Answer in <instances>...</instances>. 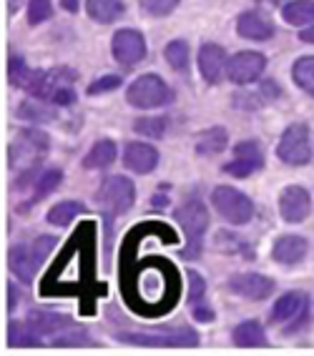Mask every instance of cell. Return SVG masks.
Returning <instances> with one entry per match:
<instances>
[{"label": "cell", "mask_w": 314, "mask_h": 356, "mask_svg": "<svg viewBox=\"0 0 314 356\" xmlns=\"http://www.w3.org/2000/svg\"><path fill=\"white\" fill-rule=\"evenodd\" d=\"M76 78V70L65 68V65L51 70H33V78L26 90L31 96L51 101L63 108V106H73L76 103V90H73Z\"/></svg>", "instance_id": "obj_1"}, {"label": "cell", "mask_w": 314, "mask_h": 356, "mask_svg": "<svg viewBox=\"0 0 314 356\" xmlns=\"http://www.w3.org/2000/svg\"><path fill=\"white\" fill-rule=\"evenodd\" d=\"M173 218L184 229L186 236V246L181 251V259L184 261H194L199 259L201 251H204V236L209 229V211L201 204L199 198H189L179 209L173 211Z\"/></svg>", "instance_id": "obj_2"}, {"label": "cell", "mask_w": 314, "mask_h": 356, "mask_svg": "<svg viewBox=\"0 0 314 356\" xmlns=\"http://www.w3.org/2000/svg\"><path fill=\"white\" fill-rule=\"evenodd\" d=\"M118 341L134 346H151V349H191L199 346V334L186 326H166L154 331H123Z\"/></svg>", "instance_id": "obj_3"}, {"label": "cell", "mask_w": 314, "mask_h": 356, "mask_svg": "<svg viewBox=\"0 0 314 356\" xmlns=\"http://www.w3.org/2000/svg\"><path fill=\"white\" fill-rule=\"evenodd\" d=\"M126 101L136 108H161L173 101V90L168 88V83L164 78L146 73V76L136 78L126 88Z\"/></svg>", "instance_id": "obj_4"}, {"label": "cell", "mask_w": 314, "mask_h": 356, "mask_svg": "<svg viewBox=\"0 0 314 356\" xmlns=\"http://www.w3.org/2000/svg\"><path fill=\"white\" fill-rule=\"evenodd\" d=\"M136 201V186L131 178L126 176H109L101 184L96 193V204L101 209H106V216H118V213H126V211L134 206Z\"/></svg>", "instance_id": "obj_5"}, {"label": "cell", "mask_w": 314, "mask_h": 356, "mask_svg": "<svg viewBox=\"0 0 314 356\" xmlns=\"http://www.w3.org/2000/svg\"><path fill=\"white\" fill-rule=\"evenodd\" d=\"M48 146H51V138H48L43 131H38V128H26V131L13 140V146H10V165H13V168L23 165L20 171L33 168V165H40V159L48 153Z\"/></svg>", "instance_id": "obj_6"}, {"label": "cell", "mask_w": 314, "mask_h": 356, "mask_svg": "<svg viewBox=\"0 0 314 356\" xmlns=\"http://www.w3.org/2000/svg\"><path fill=\"white\" fill-rule=\"evenodd\" d=\"M212 204L214 209L221 213L229 223L234 226H244L254 218V204L249 196H244L242 191L231 188V186H217L212 191Z\"/></svg>", "instance_id": "obj_7"}, {"label": "cell", "mask_w": 314, "mask_h": 356, "mask_svg": "<svg viewBox=\"0 0 314 356\" xmlns=\"http://www.w3.org/2000/svg\"><path fill=\"white\" fill-rule=\"evenodd\" d=\"M276 156L287 165H304L312 159V146H309V128L304 123H292L279 138Z\"/></svg>", "instance_id": "obj_8"}, {"label": "cell", "mask_w": 314, "mask_h": 356, "mask_svg": "<svg viewBox=\"0 0 314 356\" xmlns=\"http://www.w3.org/2000/svg\"><path fill=\"white\" fill-rule=\"evenodd\" d=\"M111 53H113L116 63L123 65V68L141 63L143 58H146V38H143V33L134 31V28L116 31L113 40H111Z\"/></svg>", "instance_id": "obj_9"}, {"label": "cell", "mask_w": 314, "mask_h": 356, "mask_svg": "<svg viewBox=\"0 0 314 356\" xmlns=\"http://www.w3.org/2000/svg\"><path fill=\"white\" fill-rule=\"evenodd\" d=\"M267 68V58L257 51H242L237 56L229 58V65H226V78H229L234 86H249V83L259 81V76Z\"/></svg>", "instance_id": "obj_10"}, {"label": "cell", "mask_w": 314, "mask_h": 356, "mask_svg": "<svg viewBox=\"0 0 314 356\" xmlns=\"http://www.w3.org/2000/svg\"><path fill=\"white\" fill-rule=\"evenodd\" d=\"M264 168V151L257 140H242L234 148V161L224 165L226 176L234 178H249L251 173H257Z\"/></svg>", "instance_id": "obj_11"}, {"label": "cell", "mask_w": 314, "mask_h": 356, "mask_svg": "<svg viewBox=\"0 0 314 356\" xmlns=\"http://www.w3.org/2000/svg\"><path fill=\"white\" fill-rule=\"evenodd\" d=\"M274 281L264 274H234L229 279V291L249 301H264L274 293Z\"/></svg>", "instance_id": "obj_12"}, {"label": "cell", "mask_w": 314, "mask_h": 356, "mask_svg": "<svg viewBox=\"0 0 314 356\" xmlns=\"http://www.w3.org/2000/svg\"><path fill=\"white\" fill-rule=\"evenodd\" d=\"M226 65L229 58L226 51L217 43H204L199 48V73L209 86H219L226 78Z\"/></svg>", "instance_id": "obj_13"}, {"label": "cell", "mask_w": 314, "mask_h": 356, "mask_svg": "<svg viewBox=\"0 0 314 356\" xmlns=\"http://www.w3.org/2000/svg\"><path fill=\"white\" fill-rule=\"evenodd\" d=\"M312 211V198H309L307 188L301 186H287L279 193V213L287 223H299L309 216Z\"/></svg>", "instance_id": "obj_14"}, {"label": "cell", "mask_w": 314, "mask_h": 356, "mask_svg": "<svg viewBox=\"0 0 314 356\" xmlns=\"http://www.w3.org/2000/svg\"><path fill=\"white\" fill-rule=\"evenodd\" d=\"M8 264H10V271L18 276L23 284H33L36 274H38L40 264L43 259L38 256V251L33 246H26V243H15L8 254Z\"/></svg>", "instance_id": "obj_15"}, {"label": "cell", "mask_w": 314, "mask_h": 356, "mask_svg": "<svg viewBox=\"0 0 314 356\" xmlns=\"http://www.w3.org/2000/svg\"><path fill=\"white\" fill-rule=\"evenodd\" d=\"M237 33L246 40H269L274 38V20L262 10H246L237 18Z\"/></svg>", "instance_id": "obj_16"}, {"label": "cell", "mask_w": 314, "mask_h": 356, "mask_svg": "<svg viewBox=\"0 0 314 356\" xmlns=\"http://www.w3.org/2000/svg\"><path fill=\"white\" fill-rule=\"evenodd\" d=\"M123 163H126V168H131L134 173L146 176V173H151L156 165H159V151H156L151 143L134 140V143H129L126 151H123Z\"/></svg>", "instance_id": "obj_17"}, {"label": "cell", "mask_w": 314, "mask_h": 356, "mask_svg": "<svg viewBox=\"0 0 314 356\" xmlns=\"http://www.w3.org/2000/svg\"><path fill=\"white\" fill-rule=\"evenodd\" d=\"M307 316V293L304 291H289L279 296V301L272 309L269 318L274 324H287L292 318H304Z\"/></svg>", "instance_id": "obj_18"}, {"label": "cell", "mask_w": 314, "mask_h": 356, "mask_svg": "<svg viewBox=\"0 0 314 356\" xmlns=\"http://www.w3.org/2000/svg\"><path fill=\"white\" fill-rule=\"evenodd\" d=\"M26 321L38 331L40 337H48V334H61V331L71 329L73 326V316L68 314H58L51 309H33L26 316Z\"/></svg>", "instance_id": "obj_19"}, {"label": "cell", "mask_w": 314, "mask_h": 356, "mask_svg": "<svg viewBox=\"0 0 314 356\" xmlns=\"http://www.w3.org/2000/svg\"><path fill=\"white\" fill-rule=\"evenodd\" d=\"M307 238H301V236L295 234H287V236H279L274 241V248H272V259L276 264H284V266H295L299 264L304 256H307Z\"/></svg>", "instance_id": "obj_20"}, {"label": "cell", "mask_w": 314, "mask_h": 356, "mask_svg": "<svg viewBox=\"0 0 314 356\" xmlns=\"http://www.w3.org/2000/svg\"><path fill=\"white\" fill-rule=\"evenodd\" d=\"M58 108H61V106H56V103L33 96L20 103L15 115H18L20 121H28V123H51L58 118Z\"/></svg>", "instance_id": "obj_21"}, {"label": "cell", "mask_w": 314, "mask_h": 356, "mask_svg": "<svg viewBox=\"0 0 314 356\" xmlns=\"http://www.w3.org/2000/svg\"><path fill=\"white\" fill-rule=\"evenodd\" d=\"M126 6L121 0H86V13H88L91 20H96L101 26H109V23H116L121 18Z\"/></svg>", "instance_id": "obj_22"}, {"label": "cell", "mask_w": 314, "mask_h": 356, "mask_svg": "<svg viewBox=\"0 0 314 356\" xmlns=\"http://www.w3.org/2000/svg\"><path fill=\"white\" fill-rule=\"evenodd\" d=\"M231 341L244 349H254V346H269V339L264 334V326L259 321H242L231 334Z\"/></svg>", "instance_id": "obj_23"}, {"label": "cell", "mask_w": 314, "mask_h": 356, "mask_svg": "<svg viewBox=\"0 0 314 356\" xmlns=\"http://www.w3.org/2000/svg\"><path fill=\"white\" fill-rule=\"evenodd\" d=\"M282 18L289 26L307 28L314 23V0H289L282 6Z\"/></svg>", "instance_id": "obj_24"}, {"label": "cell", "mask_w": 314, "mask_h": 356, "mask_svg": "<svg viewBox=\"0 0 314 356\" xmlns=\"http://www.w3.org/2000/svg\"><path fill=\"white\" fill-rule=\"evenodd\" d=\"M226 143H229L226 128L221 126L206 128L204 134H199V138H196V153L199 156H217V153L224 151Z\"/></svg>", "instance_id": "obj_25"}, {"label": "cell", "mask_w": 314, "mask_h": 356, "mask_svg": "<svg viewBox=\"0 0 314 356\" xmlns=\"http://www.w3.org/2000/svg\"><path fill=\"white\" fill-rule=\"evenodd\" d=\"M116 156H118V148H116L113 140H109V138L96 140V143L91 146L88 156L84 159V168H109L116 161Z\"/></svg>", "instance_id": "obj_26"}, {"label": "cell", "mask_w": 314, "mask_h": 356, "mask_svg": "<svg viewBox=\"0 0 314 356\" xmlns=\"http://www.w3.org/2000/svg\"><path fill=\"white\" fill-rule=\"evenodd\" d=\"M8 346H13V349L15 346L18 349H23V346H43V337L28 321L26 324L13 321V324L8 326Z\"/></svg>", "instance_id": "obj_27"}, {"label": "cell", "mask_w": 314, "mask_h": 356, "mask_svg": "<svg viewBox=\"0 0 314 356\" xmlns=\"http://www.w3.org/2000/svg\"><path fill=\"white\" fill-rule=\"evenodd\" d=\"M61 181H63V171H61V168H45V171L38 176V181H36V186H33L31 204L43 201L45 196H51L58 186H61Z\"/></svg>", "instance_id": "obj_28"}, {"label": "cell", "mask_w": 314, "mask_h": 356, "mask_svg": "<svg viewBox=\"0 0 314 356\" xmlns=\"http://www.w3.org/2000/svg\"><path fill=\"white\" fill-rule=\"evenodd\" d=\"M292 78L299 86L304 93L314 98V56H304L299 58L295 65H292Z\"/></svg>", "instance_id": "obj_29"}, {"label": "cell", "mask_w": 314, "mask_h": 356, "mask_svg": "<svg viewBox=\"0 0 314 356\" xmlns=\"http://www.w3.org/2000/svg\"><path fill=\"white\" fill-rule=\"evenodd\" d=\"M84 209L86 206L78 204V201H61V204H56L51 211H48V223H53V226H58V229H63V226H68V223H71Z\"/></svg>", "instance_id": "obj_30"}, {"label": "cell", "mask_w": 314, "mask_h": 356, "mask_svg": "<svg viewBox=\"0 0 314 356\" xmlns=\"http://www.w3.org/2000/svg\"><path fill=\"white\" fill-rule=\"evenodd\" d=\"M164 58L173 70H186L189 68V43L186 40H171L164 48Z\"/></svg>", "instance_id": "obj_31"}, {"label": "cell", "mask_w": 314, "mask_h": 356, "mask_svg": "<svg viewBox=\"0 0 314 356\" xmlns=\"http://www.w3.org/2000/svg\"><path fill=\"white\" fill-rule=\"evenodd\" d=\"M31 78H33V70L26 65V60L20 56H10V60H8V81L13 83L15 88L26 90Z\"/></svg>", "instance_id": "obj_32"}, {"label": "cell", "mask_w": 314, "mask_h": 356, "mask_svg": "<svg viewBox=\"0 0 314 356\" xmlns=\"http://www.w3.org/2000/svg\"><path fill=\"white\" fill-rule=\"evenodd\" d=\"M136 134L148 136V138H164L166 136V128H168V118L164 115H151V118H139L134 123Z\"/></svg>", "instance_id": "obj_33"}, {"label": "cell", "mask_w": 314, "mask_h": 356, "mask_svg": "<svg viewBox=\"0 0 314 356\" xmlns=\"http://www.w3.org/2000/svg\"><path fill=\"white\" fill-rule=\"evenodd\" d=\"M53 18V3L51 0H28V23L40 26L45 20Z\"/></svg>", "instance_id": "obj_34"}, {"label": "cell", "mask_w": 314, "mask_h": 356, "mask_svg": "<svg viewBox=\"0 0 314 356\" xmlns=\"http://www.w3.org/2000/svg\"><path fill=\"white\" fill-rule=\"evenodd\" d=\"M139 3L154 18H166V15H171L179 8V0H139Z\"/></svg>", "instance_id": "obj_35"}, {"label": "cell", "mask_w": 314, "mask_h": 356, "mask_svg": "<svg viewBox=\"0 0 314 356\" xmlns=\"http://www.w3.org/2000/svg\"><path fill=\"white\" fill-rule=\"evenodd\" d=\"M53 346H78V343H91V337L86 334L84 329H65L61 331V334H56L53 337Z\"/></svg>", "instance_id": "obj_36"}, {"label": "cell", "mask_w": 314, "mask_h": 356, "mask_svg": "<svg viewBox=\"0 0 314 356\" xmlns=\"http://www.w3.org/2000/svg\"><path fill=\"white\" fill-rule=\"evenodd\" d=\"M189 296H186V301L189 304H199L201 299H204L206 293V281L201 274H196V271H189Z\"/></svg>", "instance_id": "obj_37"}, {"label": "cell", "mask_w": 314, "mask_h": 356, "mask_svg": "<svg viewBox=\"0 0 314 356\" xmlns=\"http://www.w3.org/2000/svg\"><path fill=\"white\" fill-rule=\"evenodd\" d=\"M121 76H103L98 78V81H93L88 86V96H101V93H111V90H116L118 86H121Z\"/></svg>", "instance_id": "obj_38"}, {"label": "cell", "mask_w": 314, "mask_h": 356, "mask_svg": "<svg viewBox=\"0 0 314 356\" xmlns=\"http://www.w3.org/2000/svg\"><path fill=\"white\" fill-rule=\"evenodd\" d=\"M56 243H58L56 236H40L38 241L33 243V248L38 251L40 259H45V256H48V254H51V251H53V246H56Z\"/></svg>", "instance_id": "obj_39"}, {"label": "cell", "mask_w": 314, "mask_h": 356, "mask_svg": "<svg viewBox=\"0 0 314 356\" xmlns=\"http://www.w3.org/2000/svg\"><path fill=\"white\" fill-rule=\"evenodd\" d=\"M194 318L196 321H214V312H212V306H206V304H194Z\"/></svg>", "instance_id": "obj_40"}, {"label": "cell", "mask_w": 314, "mask_h": 356, "mask_svg": "<svg viewBox=\"0 0 314 356\" xmlns=\"http://www.w3.org/2000/svg\"><path fill=\"white\" fill-rule=\"evenodd\" d=\"M299 40L314 45V23H312V26H307V28H301V31H299Z\"/></svg>", "instance_id": "obj_41"}, {"label": "cell", "mask_w": 314, "mask_h": 356, "mask_svg": "<svg viewBox=\"0 0 314 356\" xmlns=\"http://www.w3.org/2000/svg\"><path fill=\"white\" fill-rule=\"evenodd\" d=\"M8 293H10V299H8V309H15V301H20V293H15L13 284H8Z\"/></svg>", "instance_id": "obj_42"}, {"label": "cell", "mask_w": 314, "mask_h": 356, "mask_svg": "<svg viewBox=\"0 0 314 356\" xmlns=\"http://www.w3.org/2000/svg\"><path fill=\"white\" fill-rule=\"evenodd\" d=\"M61 6H63L68 13H76V10H78V0H61Z\"/></svg>", "instance_id": "obj_43"}, {"label": "cell", "mask_w": 314, "mask_h": 356, "mask_svg": "<svg viewBox=\"0 0 314 356\" xmlns=\"http://www.w3.org/2000/svg\"><path fill=\"white\" fill-rule=\"evenodd\" d=\"M151 204H154V206H166V196H159V193H156V196L151 198Z\"/></svg>", "instance_id": "obj_44"}, {"label": "cell", "mask_w": 314, "mask_h": 356, "mask_svg": "<svg viewBox=\"0 0 314 356\" xmlns=\"http://www.w3.org/2000/svg\"><path fill=\"white\" fill-rule=\"evenodd\" d=\"M8 6H10V13H15V8L20 6V0H10V3H8Z\"/></svg>", "instance_id": "obj_45"}, {"label": "cell", "mask_w": 314, "mask_h": 356, "mask_svg": "<svg viewBox=\"0 0 314 356\" xmlns=\"http://www.w3.org/2000/svg\"><path fill=\"white\" fill-rule=\"evenodd\" d=\"M262 3H272V6H279L282 0H262Z\"/></svg>", "instance_id": "obj_46"}]
</instances>
